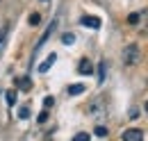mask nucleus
Wrapping results in <instances>:
<instances>
[{
	"label": "nucleus",
	"instance_id": "5",
	"mask_svg": "<svg viewBox=\"0 0 148 141\" xmlns=\"http://www.w3.org/2000/svg\"><path fill=\"white\" fill-rule=\"evenodd\" d=\"M55 25H57V21H53V23H50V25H48V30H46V32H43V36H41V39H39V43H37V48H34V50H39V48H41V46H43V43H46V41H48V36L53 34V30H55Z\"/></svg>",
	"mask_w": 148,
	"mask_h": 141
},
{
	"label": "nucleus",
	"instance_id": "6",
	"mask_svg": "<svg viewBox=\"0 0 148 141\" xmlns=\"http://www.w3.org/2000/svg\"><path fill=\"white\" fill-rule=\"evenodd\" d=\"M55 62H57V55H55V53H53V55H48V59H46L43 64H39V73H46V70L50 68V66H53Z\"/></svg>",
	"mask_w": 148,
	"mask_h": 141
},
{
	"label": "nucleus",
	"instance_id": "22",
	"mask_svg": "<svg viewBox=\"0 0 148 141\" xmlns=\"http://www.w3.org/2000/svg\"><path fill=\"white\" fill-rule=\"evenodd\" d=\"M41 2H48V0H41Z\"/></svg>",
	"mask_w": 148,
	"mask_h": 141
},
{
	"label": "nucleus",
	"instance_id": "18",
	"mask_svg": "<svg viewBox=\"0 0 148 141\" xmlns=\"http://www.w3.org/2000/svg\"><path fill=\"white\" fill-rule=\"evenodd\" d=\"M43 105H46V107H53V105H55V98H53V96H48V98L43 100Z\"/></svg>",
	"mask_w": 148,
	"mask_h": 141
},
{
	"label": "nucleus",
	"instance_id": "3",
	"mask_svg": "<svg viewBox=\"0 0 148 141\" xmlns=\"http://www.w3.org/2000/svg\"><path fill=\"white\" fill-rule=\"evenodd\" d=\"M80 23H82L84 27H91V30H98V27H100V18L98 16H82Z\"/></svg>",
	"mask_w": 148,
	"mask_h": 141
},
{
	"label": "nucleus",
	"instance_id": "11",
	"mask_svg": "<svg viewBox=\"0 0 148 141\" xmlns=\"http://www.w3.org/2000/svg\"><path fill=\"white\" fill-rule=\"evenodd\" d=\"M16 84H18L21 89H30V87H32V82H30V77H21V80H16Z\"/></svg>",
	"mask_w": 148,
	"mask_h": 141
},
{
	"label": "nucleus",
	"instance_id": "9",
	"mask_svg": "<svg viewBox=\"0 0 148 141\" xmlns=\"http://www.w3.org/2000/svg\"><path fill=\"white\" fill-rule=\"evenodd\" d=\"M107 132H110V130H107L105 125H98V127L93 130V134H96V137H100V139H103V137H107Z\"/></svg>",
	"mask_w": 148,
	"mask_h": 141
},
{
	"label": "nucleus",
	"instance_id": "7",
	"mask_svg": "<svg viewBox=\"0 0 148 141\" xmlns=\"http://www.w3.org/2000/svg\"><path fill=\"white\" fill-rule=\"evenodd\" d=\"M84 93V84H71L69 87V96H80Z\"/></svg>",
	"mask_w": 148,
	"mask_h": 141
},
{
	"label": "nucleus",
	"instance_id": "8",
	"mask_svg": "<svg viewBox=\"0 0 148 141\" xmlns=\"http://www.w3.org/2000/svg\"><path fill=\"white\" fill-rule=\"evenodd\" d=\"M139 23H141V30L148 32V9H144V12L139 14Z\"/></svg>",
	"mask_w": 148,
	"mask_h": 141
},
{
	"label": "nucleus",
	"instance_id": "14",
	"mask_svg": "<svg viewBox=\"0 0 148 141\" xmlns=\"http://www.w3.org/2000/svg\"><path fill=\"white\" fill-rule=\"evenodd\" d=\"M105 80V62H100V66H98V82H103Z\"/></svg>",
	"mask_w": 148,
	"mask_h": 141
},
{
	"label": "nucleus",
	"instance_id": "1",
	"mask_svg": "<svg viewBox=\"0 0 148 141\" xmlns=\"http://www.w3.org/2000/svg\"><path fill=\"white\" fill-rule=\"evenodd\" d=\"M121 57H123V64H125V66H137V64L141 62V50H139L137 43H130V46L123 48Z\"/></svg>",
	"mask_w": 148,
	"mask_h": 141
},
{
	"label": "nucleus",
	"instance_id": "12",
	"mask_svg": "<svg viewBox=\"0 0 148 141\" xmlns=\"http://www.w3.org/2000/svg\"><path fill=\"white\" fill-rule=\"evenodd\" d=\"M5 100H7V105H14L16 103V91H7L5 93Z\"/></svg>",
	"mask_w": 148,
	"mask_h": 141
},
{
	"label": "nucleus",
	"instance_id": "17",
	"mask_svg": "<svg viewBox=\"0 0 148 141\" xmlns=\"http://www.w3.org/2000/svg\"><path fill=\"white\" fill-rule=\"evenodd\" d=\"M18 118H30V109H27V107H21V112H18Z\"/></svg>",
	"mask_w": 148,
	"mask_h": 141
},
{
	"label": "nucleus",
	"instance_id": "4",
	"mask_svg": "<svg viewBox=\"0 0 148 141\" xmlns=\"http://www.w3.org/2000/svg\"><path fill=\"white\" fill-rule=\"evenodd\" d=\"M77 70H80V75H91L93 73V64L89 59H82L80 64H77Z\"/></svg>",
	"mask_w": 148,
	"mask_h": 141
},
{
	"label": "nucleus",
	"instance_id": "21",
	"mask_svg": "<svg viewBox=\"0 0 148 141\" xmlns=\"http://www.w3.org/2000/svg\"><path fill=\"white\" fill-rule=\"evenodd\" d=\"M144 109H146V112H148V103H146V107H144Z\"/></svg>",
	"mask_w": 148,
	"mask_h": 141
},
{
	"label": "nucleus",
	"instance_id": "2",
	"mask_svg": "<svg viewBox=\"0 0 148 141\" xmlns=\"http://www.w3.org/2000/svg\"><path fill=\"white\" fill-rule=\"evenodd\" d=\"M121 139H123V141H144V130H139V127H130V130H125V132L121 134Z\"/></svg>",
	"mask_w": 148,
	"mask_h": 141
},
{
	"label": "nucleus",
	"instance_id": "13",
	"mask_svg": "<svg viewBox=\"0 0 148 141\" xmlns=\"http://www.w3.org/2000/svg\"><path fill=\"white\" fill-rule=\"evenodd\" d=\"M39 23H41V14H37V12L30 14V25H39Z\"/></svg>",
	"mask_w": 148,
	"mask_h": 141
},
{
	"label": "nucleus",
	"instance_id": "10",
	"mask_svg": "<svg viewBox=\"0 0 148 141\" xmlns=\"http://www.w3.org/2000/svg\"><path fill=\"white\" fill-rule=\"evenodd\" d=\"M73 41H75V36L71 34V32H66V34L62 36V43H64V46H73Z\"/></svg>",
	"mask_w": 148,
	"mask_h": 141
},
{
	"label": "nucleus",
	"instance_id": "15",
	"mask_svg": "<svg viewBox=\"0 0 148 141\" xmlns=\"http://www.w3.org/2000/svg\"><path fill=\"white\" fill-rule=\"evenodd\" d=\"M128 23H130V25H139V14H130Z\"/></svg>",
	"mask_w": 148,
	"mask_h": 141
},
{
	"label": "nucleus",
	"instance_id": "19",
	"mask_svg": "<svg viewBox=\"0 0 148 141\" xmlns=\"http://www.w3.org/2000/svg\"><path fill=\"white\" fill-rule=\"evenodd\" d=\"M46 121H48V112H41L39 114V123H46Z\"/></svg>",
	"mask_w": 148,
	"mask_h": 141
},
{
	"label": "nucleus",
	"instance_id": "16",
	"mask_svg": "<svg viewBox=\"0 0 148 141\" xmlns=\"http://www.w3.org/2000/svg\"><path fill=\"white\" fill-rule=\"evenodd\" d=\"M73 141H89V134L87 132H80V134H75Z\"/></svg>",
	"mask_w": 148,
	"mask_h": 141
},
{
	"label": "nucleus",
	"instance_id": "20",
	"mask_svg": "<svg viewBox=\"0 0 148 141\" xmlns=\"http://www.w3.org/2000/svg\"><path fill=\"white\" fill-rule=\"evenodd\" d=\"M5 36H7V30H2V32H0V46H2V41H5Z\"/></svg>",
	"mask_w": 148,
	"mask_h": 141
}]
</instances>
